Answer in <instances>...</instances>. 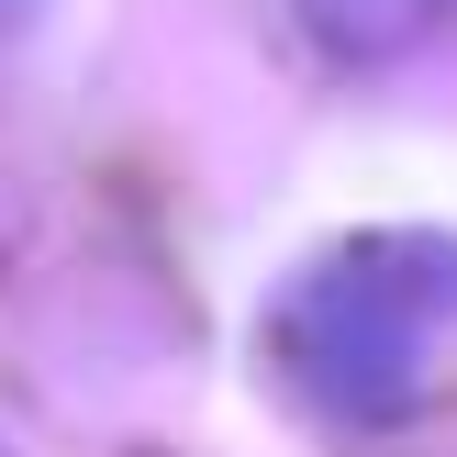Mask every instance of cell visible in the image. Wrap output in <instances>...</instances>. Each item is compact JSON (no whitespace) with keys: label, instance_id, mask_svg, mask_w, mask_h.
Listing matches in <instances>:
<instances>
[{"label":"cell","instance_id":"cell-2","mask_svg":"<svg viewBox=\"0 0 457 457\" xmlns=\"http://www.w3.org/2000/svg\"><path fill=\"white\" fill-rule=\"evenodd\" d=\"M302 12H312V34H324L335 56H391V45H413L457 0H302Z\"/></svg>","mask_w":457,"mask_h":457},{"label":"cell","instance_id":"cell-1","mask_svg":"<svg viewBox=\"0 0 457 457\" xmlns=\"http://www.w3.org/2000/svg\"><path fill=\"white\" fill-rule=\"evenodd\" d=\"M457 312V257L424 235H369L346 257H324L302 290L279 302V357L312 379L324 402L369 413L413 379V346Z\"/></svg>","mask_w":457,"mask_h":457}]
</instances>
